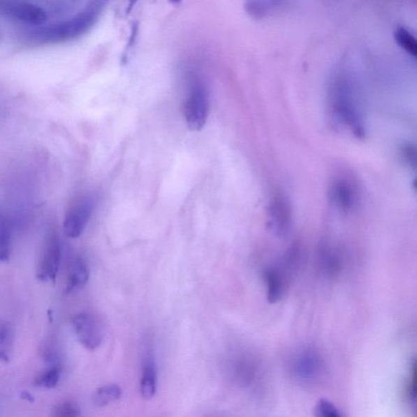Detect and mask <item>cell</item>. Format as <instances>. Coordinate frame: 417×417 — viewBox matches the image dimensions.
Listing matches in <instances>:
<instances>
[{
	"label": "cell",
	"mask_w": 417,
	"mask_h": 417,
	"mask_svg": "<svg viewBox=\"0 0 417 417\" xmlns=\"http://www.w3.org/2000/svg\"><path fill=\"white\" fill-rule=\"evenodd\" d=\"M331 109L337 122L358 137L365 135L360 105L351 82L344 75L338 76L332 87Z\"/></svg>",
	"instance_id": "cell-1"
},
{
	"label": "cell",
	"mask_w": 417,
	"mask_h": 417,
	"mask_svg": "<svg viewBox=\"0 0 417 417\" xmlns=\"http://www.w3.org/2000/svg\"><path fill=\"white\" fill-rule=\"evenodd\" d=\"M183 109L184 119L189 129L193 131L202 130L209 114L208 93L203 85L196 82L191 87Z\"/></svg>",
	"instance_id": "cell-2"
},
{
	"label": "cell",
	"mask_w": 417,
	"mask_h": 417,
	"mask_svg": "<svg viewBox=\"0 0 417 417\" xmlns=\"http://www.w3.org/2000/svg\"><path fill=\"white\" fill-rule=\"evenodd\" d=\"M93 203L91 198L82 196L72 203L64 219L63 230L68 237H80L91 218Z\"/></svg>",
	"instance_id": "cell-3"
},
{
	"label": "cell",
	"mask_w": 417,
	"mask_h": 417,
	"mask_svg": "<svg viewBox=\"0 0 417 417\" xmlns=\"http://www.w3.org/2000/svg\"><path fill=\"white\" fill-rule=\"evenodd\" d=\"M73 332L81 345L89 351L100 347L103 341V331L94 316L88 313H80L71 320Z\"/></svg>",
	"instance_id": "cell-4"
},
{
	"label": "cell",
	"mask_w": 417,
	"mask_h": 417,
	"mask_svg": "<svg viewBox=\"0 0 417 417\" xmlns=\"http://www.w3.org/2000/svg\"><path fill=\"white\" fill-rule=\"evenodd\" d=\"M61 258L60 239L51 234L46 240L39 261L36 277L43 282L54 281L57 279Z\"/></svg>",
	"instance_id": "cell-5"
},
{
	"label": "cell",
	"mask_w": 417,
	"mask_h": 417,
	"mask_svg": "<svg viewBox=\"0 0 417 417\" xmlns=\"http://www.w3.org/2000/svg\"><path fill=\"white\" fill-rule=\"evenodd\" d=\"M292 215L289 200L283 195L275 196L268 207L270 229L278 237L286 235L291 228Z\"/></svg>",
	"instance_id": "cell-6"
},
{
	"label": "cell",
	"mask_w": 417,
	"mask_h": 417,
	"mask_svg": "<svg viewBox=\"0 0 417 417\" xmlns=\"http://www.w3.org/2000/svg\"><path fill=\"white\" fill-rule=\"evenodd\" d=\"M322 366L320 356L316 351L306 350L300 353L294 360L293 372L299 381L310 383L320 376Z\"/></svg>",
	"instance_id": "cell-7"
},
{
	"label": "cell",
	"mask_w": 417,
	"mask_h": 417,
	"mask_svg": "<svg viewBox=\"0 0 417 417\" xmlns=\"http://www.w3.org/2000/svg\"><path fill=\"white\" fill-rule=\"evenodd\" d=\"M332 205L343 214H349L355 207L356 193L354 186L346 179L333 181L330 190Z\"/></svg>",
	"instance_id": "cell-8"
},
{
	"label": "cell",
	"mask_w": 417,
	"mask_h": 417,
	"mask_svg": "<svg viewBox=\"0 0 417 417\" xmlns=\"http://www.w3.org/2000/svg\"><path fill=\"white\" fill-rule=\"evenodd\" d=\"M156 385H158V370H156L154 357L148 350L145 352L143 372L140 381V393L145 400L154 398Z\"/></svg>",
	"instance_id": "cell-9"
},
{
	"label": "cell",
	"mask_w": 417,
	"mask_h": 417,
	"mask_svg": "<svg viewBox=\"0 0 417 417\" xmlns=\"http://www.w3.org/2000/svg\"><path fill=\"white\" fill-rule=\"evenodd\" d=\"M89 279V269L82 258H78L73 261L68 272L66 293L80 291L86 286Z\"/></svg>",
	"instance_id": "cell-10"
},
{
	"label": "cell",
	"mask_w": 417,
	"mask_h": 417,
	"mask_svg": "<svg viewBox=\"0 0 417 417\" xmlns=\"http://www.w3.org/2000/svg\"><path fill=\"white\" fill-rule=\"evenodd\" d=\"M319 263L323 272L327 276H335L339 272L341 268L339 254L330 245L323 244L319 251Z\"/></svg>",
	"instance_id": "cell-11"
},
{
	"label": "cell",
	"mask_w": 417,
	"mask_h": 417,
	"mask_svg": "<svg viewBox=\"0 0 417 417\" xmlns=\"http://www.w3.org/2000/svg\"><path fill=\"white\" fill-rule=\"evenodd\" d=\"M13 243L12 226L10 221L0 214V262H8L11 258Z\"/></svg>",
	"instance_id": "cell-12"
},
{
	"label": "cell",
	"mask_w": 417,
	"mask_h": 417,
	"mask_svg": "<svg viewBox=\"0 0 417 417\" xmlns=\"http://www.w3.org/2000/svg\"><path fill=\"white\" fill-rule=\"evenodd\" d=\"M264 279L268 287V300L276 303L281 300L284 289V282L281 274L275 270H267Z\"/></svg>",
	"instance_id": "cell-13"
},
{
	"label": "cell",
	"mask_w": 417,
	"mask_h": 417,
	"mask_svg": "<svg viewBox=\"0 0 417 417\" xmlns=\"http://www.w3.org/2000/svg\"><path fill=\"white\" fill-rule=\"evenodd\" d=\"M122 390L119 385L109 384L100 387L92 395V402L97 407H105L121 399Z\"/></svg>",
	"instance_id": "cell-14"
},
{
	"label": "cell",
	"mask_w": 417,
	"mask_h": 417,
	"mask_svg": "<svg viewBox=\"0 0 417 417\" xmlns=\"http://www.w3.org/2000/svg\"><path fill=\"white\" fill-rule=\"evenodd\" d=\"M279 0H247L245 8L255 18H263L277 6Z\"/></svg>",
	"instance_id": "cell-15"
},
{
	"label": "cell",
	"mask_w": 417,
	"mask_h": 417,
	"mask_svg": "<svg viewBox=\"0 0 417 417\" xmlns=\"http://www.w3.org/2000/svg\"><path fill=\"white\" fill-rule=\"evenodd\" d=\"M60 367L53 366L42 372L34 381V384L36 386L44 387L47 389L55 388L60 380Z\"/></svg>",
	"instance_id": "cell-16"
},
{
	"label": "cell",
	"mask_w": 417,
	"mask_h": 417,
	"mask_svg": "<svg viewBox=\"0 0 417 417\" xmlns=\"http://www.w3.org/2000/svg\"><path fill=\"white\" fill-rule=\"evenodd\" d=\"M395 38L400 47L408 52L410 56L416 58L417 52L416 39L408 29L404 27L397 29L395 33Z\"/></svg>",
	"instance_id": "cell-17"
},
{
	"label": "cell",
	"mask_w": 417,
	"mask_h": 417,
	"mask_svg": "<svg viewBox=\"0 0 417 417\" xmlns=\"http://www.w3.org/2000/svg\"><path fill=\"white\" fill-rule=\"evenodd\" d=\"M81 415L80 407L71 401L64 402L52 410V416L56 417H77Z\"/></svg>",
	"instance_id": "cell-18"
},
{
	"label": "cell",
	"mask_w": 417,
	"mask_h": 417,
	"mask_svg": "<svg viewBox=\"0 0 417 417\" xmlns=\"http://www.w3.org/2000/svg\"><path fill=\"white\" fill-rule=\"evenodd\" d=\"M315 415L321 417H340L341 411L331 402L321 399L318 401L315 409Z\"/></svg>",
	"instance_id": "cell-19"
},
{
	"label": "cell",
	"mask_w": 417,
	"mask_h": 417,
	"mask_svg": "<svg viewBox=\"0 0 417 417\" xmlns=\"http://www.w3.org/2000/svg\"><path fill=\"white\" fill-rule=\"evenodd\" d=\"M13 343V330L8 322L0 323V348L10 353Z\"/></svg>",
	"instance_id": "cell-20"
},
{
	"label": "cell",
	"mask_w": 417,
	"mask_h": 417,
	"mask_svg": "<svg viewBox=\"0 0 417 417\" xmlns=\"http://www.w3.org/2000/svg\"><path fill=\"white\" fill-rule=\"evenodd\" d=\"M407 397L411 404L416 405V360L411 363L410 367L409 379L408 381V385H407L406 390Z\"/></svg>",
	"instance_id": "cell-21"
},
{
	"label": "cell",
	"mask_w": 417,
	"mask_h": 417,
	"mask_svg": "<svg viewBox=\"0 0 417 417\" xmlns=\"http://www.w3.org/2000/svg\"><path fill=\"white\" fill-rule=\"evenodd\" d=\"M137 34H138V24H133V26H132L131 27V33L129 38V44H127L126 51L124 52V56H126V58L129 57L132 47H133V46L135 45Z\"/></svg>",
	"instance_id": "cell-22"
},
{
	"label": "cell",
	"mask_w": 417,
	"mask_h": 417,
	"mask_svg": "<svg viewBox=\"0 0 417 417\" xmlns=\"http://www.w3.org/2000/svg\"><path fill=\"white\" fill-rule=\"evenodd\" d=\"M405 161L411 165H416V152L411 146H406L403 151Z\"/></svg>",
	"instance_id": "cell-23"
},
{
	"label": "cell",
	"mask_w": 417,
	"mask_h": 417,
	"mask_svg": "<svg viewBox=\"0 0 417 417\" xmlns=\"http://www.w3.org/2000/svg\"><path fill=\"white\" fill-rule=\"evenodd\" d=\"M10 360H11L10 359V353L0 348V360L9 363Z\"/></svg>",
	"instance_id": "cell-24"
},
{
	"label": "cell",
	"mask_w": 417,
	"mask_h": 417,
	"mask_svg": "<svg viewBox=\"0 0 417 417\" xmlns=\"http://www.w3.org/2000/svg\"><path fill=\"white\" fill-rule=\"evenodd\" d=\"M21 398L24 400L29 402V403H34V397L28 391H22L21 394Z\"/></svg>",
	"instance_id": "cell-25"
},
{
	"label": "cell",
	"mask_w": 417,
	"mask_h": 417,
	"mask_svg": "<svg viewBox=\"0 0 417 417\" xmlns=\"http://www.w3.org/2000/svg\"><path fill=\"white\" fill-rule=\"evenodd\" d=\"M137 2H138V0H129V5H127L126 10L127 13H129L131 11Z\"/></svg>",
	"instance_id": "cell-26"
},
{
	"label": "cell",
	"mask_w": 417,
	"mask_h": 417,
	"mask_svg": "<svg viewBox=\"0 0 417 417\" xmlns=\"http://www.w3.org/2000/svg\"><path fill=\"white\" fill-rule=\"evenodd\" d=\"M171 3L177 4L180 3L182 0H169Z\"/></svg>",
	"instance_id": "cell-27"
}]
</instances>
